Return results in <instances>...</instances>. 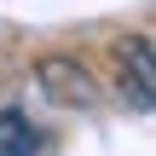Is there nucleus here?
Returning <instances> with one entry per match:
<instances>
[{"label": "nucleus", "mask_w": 156, "mask_h": 156, "mask_svg": "<svg viewBox=\"0 0 156 156\" xmlns=\"http://www.w3.org/2000/svg\"><path fill=\"white\" fill-rule=\"evenodd\" d=\"M122 98L133 110H151V98H156V69H151V41L145 35L122 41Z\"/></svg>", "instance_id": "nucleus-2"}, {"label": "nucleus", "mask_w": 156, "mask_h": 156, "mask_svg": "<svg viewBox=\"0 0 156 156\" xmlns=\"http://www.w3.org/2000/svg\"><path fill=\"white\" fill-rule=\"evenodd\" d=\"M0 156H41V133L17 104L0 110Z\"/></svg>", "instance_id": "nucleus-3"}, {"label": "nucleus", "mask_w": 156, "mask_h": 156, "mask_svg": "<svg viewBox=\"0 0 156 156\" xmlns=\"http://www.w3.org/2000/svg\"><path fill=\"white\" fill-rule=\"evenodd\" d=\"M35 81H41V93H46L52 104H64V110H93V104H98L93 69H87L81 58H69V52H46V58L35 64Z\"/></svg>", "instance_id": "nucleus-1"}]
</instances>
